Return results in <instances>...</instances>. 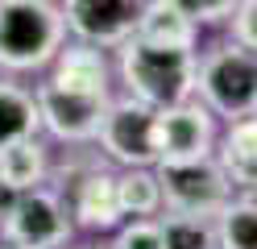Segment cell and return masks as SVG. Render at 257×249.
Listing matches in <instances>:
<instances>
[{"label":"cell","instance_id":"cell-1","mask_svg":"<svg viewBox=\"0 0 257 249\" xmlns=\"http://www.w3.org/2000/svg\"><path fill=\"white\" fill-rule=\"evenodd\" d=\"M116 75L150 108H170L195 96V50L187 46H158L146 38H124L116 46Z\"/></svg>","mask_w":257,"mask_h":249},{"label":"cell","instance_id":"cell-2","mask_svg":"<svg viewBox=\"0 0 257 249\" xmlns=\"http://www.w3.org/2000/svg\"><path fill=\"white\" fill-rule=\"evenodd\" d=\"M67 42V21L54 0H0V71H46Z\"/></svg>","mask_w":257,"mask_h":249},{"label":"cell","instance_id":"cell-3","mask_svg":"<svg viewBox=\"0 0 257 249\" xmlns=\"http://www.w3.org/2000/svg\"><path fill=\"white\" fill-rule=\"evenodd\" d=\"M195 100L224 121L257 112V50L228 38L195 54Z\"/></svg>","mask_w":257,"mask_h":249},{"label":"cell","instance_id":"cell-4","mask_svg":"<svg viewBox=\"0 0 257 249\" xmlns=\"http://www.w3.org/2000/svg\"><path fill=\"white\" fill-rule=\"evenodd\" d=\"M75 237V220L67 208V195L54 187H29L13 195L9 212L0 216V241L34 245V249H62Z\"/></svg>","mask_w":257,"mask_h":249},{"label":"cell","instance_id":"cell-5","mask_svg":"<svg viewBox=\"0 0 257 249\" xmlns=\"http://www.w3.org/2000/svg\"><path fill=\"white\" fill-rule=\"evenodd\" d=\"M91 145H100V154L116 166H154L158 162V108L141 104L137 96L108 100Z\"/></svg>","mask_w":257,"mask_h":249},{"label":"cell","instance_id":"cell-6","mask_svg":"<svg viewBox=\"0 0 257 249\" xmlns=\"http://www.w3.org/2000/svg\"><path fill=\"white\" fill-rule=\"evenodd\" d=\"M158 183H162V212L183 216H216L232 199V183L220 171L216 154L195 162H154Z\"/></svg>","mask_w":257,"mask_h":249},{"label":"cell","instance_id":"cell-7","mask_svg":"<svg viewBox=\"0 0 257 249\" xmlns=\"http://www.w3.org/2000/svg\"><path fill=\"white\" fill-rule=\"evenodd\" d=\"M34 100H38V121L50 137L67 141V145H91L95 129H100V116H104V104L112 96L58 88V83L46 79L34 88Z\"/></svg>","mask_w":257,"mask_h":249},{"label":"cell","instance_id":"cell-8","mask_svg":"<svg viewBox=\"0 0 257 249\" xmlns=\"http://www.w3.org/2000/svg\"><path fill=\"white\" fill-rule=\"evenodd\" d=\"M62 187H67V208H71L75 228H87V232L120 228L124 212L116 199V175L104 171L100 162H75Z\"/></svg>","mask_w":257,"mask_h":249},{"label":"cell","instance_id":"cell-9","mask_svg":"<svg viewBox=\"0 0 257 249\" xmlns=\"http://www.w3.org/2000/svg\"><path fill=\"white\" fill-rule=\"evenodd\" d=\"M216 149V116L203 100L158 108V162H195Z\"/></svg>","mask_w":257,"mask_h":249},{"label":"cell","instance_id":"cell-10","mask_svg":"<svg viewBox=\"0 0 257 249\" xmlns=\"http://www.w3.org/2000/svg\"><path fill=\"white\" fill-rule=\"evenodd\" d=\"M146 0H62L67 33L79 42H91L100 50H116L124 38H133L137 17Z\"/></svg>","mask_w":257,"mask_h":249},{"label":"cell","instance_id":"cell-11","mask_svg":"<svg viewBox=\"0 0 257 249\" xmlns=\"http://www.w3.org/2000/svg\"><path fill=\"white\" fill-rule=\"evenodd\" d=\"M212 154H216V162H220V171L228 175L232 191L257 195V112L228 121L224 137H216V149H212Z\"/></svg>","mask_w":257,"mask_h":249},{"label":"cell","instance_id":"cell-12","mask_svg":"<svg viewBox=\"0 0 257 249\" xmlns=\"http://www.w3.org/2000/svg\"><path fill=\"white\" fill-rule=\"evenodd\" d=\"M108 58L100 46L91 42H62L58 54L50 58V83L58 88H75V92H95V96H108Z\"/></svg>","mask_w":257,"mask_h":249},{"label":"cell","instance_id":"cell-13","mask_svg":"<svg viewBox=\"0 0 257 249\" xmlns=\"http://www.w3.org/2000/svg\"><path fill=\"white\" fill-rule=\"evenodd\" d=\"M133 33L146 42H158V46H187V50H195V42H199V25L174 0H146Z\"/></svg>","mask_w":257,"mask_h":249},{"label":"cell","instance_id":"cell-14","mask_svg":"<svg viewBox=\"0 0 257 249\" xmlns=\"http://www.w3.org/2000/svg\"><path fill=\"white\" fill-rule=\"evenodd\" d=\"M0 179H5L13 191L42 187V183L50 179V158H46V145L38 141V133L0 145Z\"/></svg>","mask_w":257,"mask_h":249},{"label":"cell","instance_id":"cell-15","mask_svg":"<svg viewBox=\"0 0 257 249\" xmlns=\"http://www.w3.org/2000/svg\"><path fill=\"white\" fill-rule=\"evenodd\" d=\"M34 133H42L34 88H25V83L0 75V145L34 137Z\"/></svg>","mask_w":257,"mask_h":249},{"label":"cell","instance_id":"cell-16","mask_svg":"<svg viewBox=\"0 0 257 249\" xmlns=\"http://www.w3.org/2000/svg\"><path fill=\"white\" fill-rule=\"evenodd\" d=\"M116 199L124 220H137V216H158L162 212V183H158L154 166H120L116 175Z\"/></svg>","mask_w":257,"mask_h":249},{"label":"cell","instance_id":"cell-17","mask_svg":"<svg viewBox=\"0 0 257 249\" xmlns=\"http://www.w3.org/2000/svg\"><path fill=\"white\" fill-rule=\"evenodd\" d=\"M216 249H257V195H232L216 216Z\"/></svg>","mask_w":257,"mask_h":249},{"label":"cell","instance_id":"cell-18","mask_svg":"<svg viewBox=\"0 0 257 249\" xmlns=\"http://www.w3.org/2000/svg\"><path fill=\"white\" fill-rule=\"evenodd\" d=\"M162 249H216L212 216H183V212H158Z\"/></svg>","mask_w":257,"mask_h":249},{"label":"cell","instance_id":"cell-19","mask_svg":"<svg viewBox=\"0 0 257 249\" xmlns=\"http://www.w3.org/2000/svg\"><path fill=\"white\" fill-rule=\"evenodd\" d=\"M112 249H162V228H158V216H137V220H120V232Z\"/></svg>","mask_w":257,"mask_h":249},{"label":"cell","instance_id":"cell-20","mask_svg":"<svg viewBox=\"0 0 257 249\" xmlns=\"http://www.w3.org/2000/svg\"><path fill=\"white\" fill-rule=\"evenodd\" d=\"M224 25H228V38L232 42L257 50V0H236Z\"/></svg>","mask_w":257,"mask_h":249},{"label":"cell","instance_id":"cell-21","mask_svg":"<svg viewBox=\"0 0 257 249\" xmlns=\"http://www.w3.org/2000/svg\"><path fill=\"white\" fill-rule=\"evenodd\" d=\"M195 25H224L236 0H174Z\"/></svg>","mask_w":257,"mask_h":249},{"label":"cell","instance_id":"cell-22","mask_svg":"<svg viewBox=\"0 0 257 249\" xmlns=\"http://www.w3.org/2000/svg\"><path fill=\"white\" fill-rule=\"evenodd\" d=\"M13 195H17V191H13V187H9V183H5V179H0V216H5V212H9V204H13Z\"/></svg>","mask_w":257,"mask_h":249},{"label":"cell","instance_id":"cell-23","mask_svg":"<svg viewBox=\"0 0 257 249\" xmlns=\"http://www.w3.org/2000/svg\"><path fill=\"white\" fill-rule=\"evenodd\" d=\"M0 249H34V245H13V241H0Z\"/></svg>","mask_w":257,"mask_h":249},{"label":"cell","instance_id":"cell-24","mask_svg":"<svg viewBox=\"0 0 257 249\" xmlns=\"http://www.w3.org/2000/svg\"><path fill=\"white\" fill-rule=\"evenodd\" d=\"M87 249H112V245H87Z\"/></svg>","mask_w":257,"mask_h":249}]
</instances>
